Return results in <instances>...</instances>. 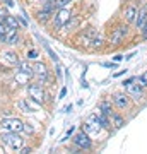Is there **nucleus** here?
Segmentation results:
<instances>
[{
  "label": "nucleus",
  "instance_id": "1",
  "mask_svg": "<svg viewBox=\"0 0 147 154\" xmlns=\"http://www.w3.org/2000/svg\"><path fill=\"white\" fill-rule=\"evenodd\" d=\"M2 142L7 144L12 149H21L24 140L19 135V132H5V134H2Z\"/></svg>",
  "mask_w": 147,
  "mask_h": 154
},
{
  "label": "nucleus",
  "instance_id": "2",
  "mask_svg": "<svg viewBox=\"0 0 147 154\" xmlns=\"http://www.w3.org/2000/svg\"><path fill=\"white\" fill-rule=\"evenodd\" d=\"M70 17H72V12L67 11L65 7L63 9H57V12L53 16V26L55 28H63V26H67V22L70 21Z\"/></svg>",
  "mask_w": 147,
  "mask_h": 154
},
{
  "label": "nucleus",
  "instance_id": "3",
  "mask_svg": "<svg viewBox=\"0 0 147 154\" xmlns=\"http://www.w3.org/2000/svg\"><path fill=\"white\" fill-rule=\"evenodd\" d=\"M0 125L5 132H22L24 130V123L17 118H5L0 122Z\"/></svg>",
  "mask_w": 147,
  "mask_h": 154
},
{
  "label": "nucleus",
  "instance_id": "4",
  "mask_svg": "<svg viewBox=\"0 0 147 154\" xmlns=\"http://www.w3.org/2000/svg\"><path fill=\"white\" fill-rule=\"evenodd\" d=\"M27 93H29V98L33 99L34 103H38V105H41L44 101V91L39 84H29L27 86Z\"/></svg>",
  "mask_w": 147,
  "mask_h": 154
},
{
  "label": "nucleus",
  "instance_id": "5",
  "mask_svg": "<svg viewBox=\"0 0 147 154\" xmlns=\"http://www.w3.org/2000/svg\"><path fill=\"white\" fill-rule=\"evenodd\" d=\"M74 144H75L77 147H81V149H91V146H93V142H91V139H89V134L87 132H79L74 135Z\"/></svg>",
  "mask_w": 147,
  "mask_h": 154
},
{
  "label": "nucleus",
  "instance_id": "6",
  "mask_svg": "<svg viewBox=\"0 0 147 154\" xmlns=\"http://www.w3.org/2000/svg\"><path fill=\"white\" fill-rule=\"evenodd\" d=\"M127 31H128V28L127 26H118L116 29H113V33H111V36H109V43L111 45H118L123 41V38L127 36Z\"/></svg>",
  "mask_w": 147,
  "mask_h": 154
},
{
  "label": "nucleus",
  "instance_id": "7",
  "mask_svg": "<svg viewBox=\"0 0 147 154\" xmlns=\"http://www.w3.org/2000/svg\"><path fill=\"white\" fill-rule=\"evenodd\" d=\"M113 101L120 110H125V108H128V105H130V96H128V94H123V93H118V94H115Z\"/></svg>",
  "mask_w": 147,
  "mask_h": 154
},
{
  "label": "nucleus",
  "instance_id": "8",
  "mask_svg": "<svg viewBox=\"0 0 147 154\" xmlns=\"http://www.w3.org/2000/svg\"><path fill=\"white\" fill-rule=\"evenodd\" d=\"M147 24V7H142L140 11L137 12V17H135V26L139 31H142V29L145 28Z\"/></svg>",
  "mask_w": 147,
  "mask_h": 154
},
{
  "label": "nucleus",
  "instance_id": "9",
  "mask_svg": "<svg viewBox=\"0 0 147 154\" xmlns=\"http://www.w3.org/2000/svg\"><path fill=\"white\" fill-rule=\"evenodd\" d=\"M125 89H127V93H128V96H132V98H135V99L142 98V86H139V84L130 82L128 86H125Z\"/></svg>",
  "mask_w": 147,
  "mask_h": 154
},
{
  "label": "nucleus",
  "instance_id": "10",
  "mask_svg": "<svg viewBox=\"0 0 147 154\" xmlns=\"http://www.w3.org/2000/svg\"><path fill=\"white\" fill-rule=\"evenodd\" d=\"M19 108H21L22 111H26V113H33V111L38 110V103L34 105V103L27 101V99H21V101H19Z\"/></svg>",
  "mask_w": 147,
  "mask_h": 154
},
{
  "label": "nucleus",
  "instance_id": "11",
  "mask_svg": "<svg viewBox=\"0 0 147 154\" xmlns=\"http://www.w3.org/2000/svg\"><path fill=\"white\" fill-rule=\"evenodd\" d=\"M33 70H34V75H38V79L39 81H44L46 79V65L44 63H34V67H33Z\"/></svg>",
  "mask_w": 147,
  "mask_h": 154
},
{
  "label": "nucleus",
  "instance_id": "12",
  "mask_svg": "<svg viewBox=\"0 0 147 154\" xmlns=\"http://www.w3.org/2000/svg\"><path fill=\"white\" fill-rule=\"evenodd\" d=\"M17 41H19V36H17V29L9 28V31H7V34H5V39H4V43H7V45H16Z\"/></svg>",
  "mask_w": 147,
  "mask_h": 154
},
{
  "label": "nucleus",
  "instance_id": "13",
  "mask_svg": "<svg viewBox=\"0 0 147 154\" xmlns=\"http://www.w3.org/2000/svg\"><path fill=\"white\" fill-rule=\"evenodd\" d=\"M137 7L130 5V7H127L125 12H123V16H125V21L127 22H135V17H137Z\"/></svg>",
  "mask_w": 147,
  "mask_h": 154
},
{
  "label": "nucleus",
  "instance_id": "14",
  "mask_svg": "<svg viewBox=\"0 0 147 154\" xmlns=\"http://www.w3.org/2000/svg\"><path fill=\"white\" fill-rule=\"evenodd\" d=\"M31 77H33L31 74H26V72H22V70H17V74H16V81H17L19 84H27Z\"/></svg>",
  "mask_w": 147,
  "mask_h": 154
},
{
  "label": "nucleus",
  "instance_id": "15",
  "mask_svg": "<svg viewBox=\"0 0 147 154\" xmlns=\"http://www.w3.org/2000/svg\"><path fill=\"white\" fill-rule=\"evenodd\" d=\"M99 111L103 113V115H106V116H111V103L109 101H101L99 103Z\"/></svg>",
  "mask_w": 147,
  "mask_h": 154
},
{
  "label": "nucleus",
  "instance_id": "16",
  "mask_svg": "<svg viewBox=\"0 0 147 154\" xmlns=\"http://www.w3.org/2000/svg\"><path fill=\"white\" fill-rule=\"evenodd\" d=\"M109 120H111V125H115V128H120V127L125 125V122H123V118H121L120 115H116V113H111V116H109Z\"/></svg>",
  "mask_w": 147,
  "mask_h": 154
},
{
  "label": "nucleus",
  "instance_id": "17",
  "mask_svg": "<svg viewBox=\"0 0 147 154\" xmlns=\"http://www.w3.org/2000/svg\"><path fill=\"white\" fill-rule=\"evenodd\" d=\"M4 58H5L9 63H14V65L19 63V58H17V55L14 53V51H4Z\"/></svg>",
  "mask_w": 147,
  "mask_h": 154
},
{
  "label": "nucleus",
  "instance_id": "18",
  "mask_svg": "<svg viewBox=\"0 0 147 154\" xmlns=\"http://www.w3.org/2000/svg\"><path fill=\"white\" fill-rule=\"evenodd\" d=\"M4 22H5L9 28H12V29H17V28H19V21H17V19H16L14 16H7Z\"/></svg>",
  "mask_w": 147,
  "mask_h": 154
},
{
  "label": "nucleus",
  "instance_id": "19",
  "mask_svg": "<svg viewBox=\"0 0 147 154\" xmlns=\"http://www.w3.org/2000/svg\"><path fill=\"white\" fill-rule=\"evenodd\" d=\"M137 82H139V86H142V88H147V70L137 77Z\"/></svg>",
  "mask_w": 147,
  "mask_h": 154
},
{
  "label": "nucleus",
  "instance_id": "20",
  "mask_svg": "<svg viewBox=\"0 0 147 154\" xmlns=\"http://www.w3.org/2000/svg\"><path fill=\"white\" fill-rule=\"evenodd\" d=\"M7 31H9V26H7L5 22H0V41H4V39H5Z\"/></svg>",
  "mask_w": 147,
  "mask_h": 154
},
{
  "label": "nucleus",
  "instance_id": "21",
  "mask_svg": "<svg viewBox=\"0 0 147 154\" xmlns=\"http://www.w3.org/2000/svg\"><path fill=\"white\" fill-rule=\"evenodd\" d=\"M101 43H103V38L93 39V48H99V46H101Z\"/></svg>",
  "mask_w": 147,
  "mask_h": 154
},
{
  "label": "nucleus",
  "instance_id": "22",
  "mask_svg": "<svg viewBox=\"0 0 147 154\" xmlns=\"http://www.w3.org/2000/svg\"><path fill=\"white\" fill-rule=\"evenodd\" d=\"M9 16V14H7V11L5 9H0V22H4L5 21V17Z\"/></svg>",
  "mask_w": 147,
  "mask_h": 154
},
{
  "label": "nucleus",
  "instance_id": "23",
  "mask_svg": "<svg viewBox=\"0 0 147 154\" xmlns=\"http://www.w3.org/2000/svg\"><path fill=\"white\" fill-rule=\"evenodd\" d=\"M36 57H38V51H36V50L27 51V58H31V60H33V58H36Z\"/></svg>",
  "mask_w": 147,
  "mask_h": 154
},
{
  "label": "nucleus",
  "instance_id": "24",
  "mask_svg": "<svg viewBox=\"0 0 147 154\" xmlns=\"http://www.w3.org/2000/svg\"><path fill=\"white\" fill-rule=\"evenodd\" d=\"M72 134H74V127H70V130H67V134H65V137H63V139H62V140H67V139H69V137H70V135H72Z\"/></svg>",
  "mask_w": 147,
  "mask_h": 154
},
{
  "label": "nucleus",
  "instance_id": "25",
  "mask_svg": "<svg viewBox=\"0 0 147 154\" xmlns=\"http://www.w3.org/2000/svg\"><path fill=\"white\" fill-rule=\"evenodd\" d=\"M142 34H144V38H145V39H147V24H145V28L142 29Z\"/></svg>",
  "mask_w": 147,
  "mask_h": 154
},
{
  "label": "nucleus",
  "instance_id": "26",
  "mask_svg": "<svg viewBox=\"0 0 147 154\" xmlns=\"http://www.w3.org/2000/svg\"><path fill=\"white\" fill-rule=\"evenodd\" d=\"M65 94H67V89L63 88V89H62V91H60V98H63V96H65Z\"/></svg>",
  "mask_w": 147,
  "mask_h": 154
},
{
  "label": "nucleus",
  "instance_id": "27",
  "mask_svg": "<svg viewBox=\"0 0 147 154\" xmlns=\"http://www.w3.org/2000/svg\"><path fill=\"white\" fill-rule=\"evenodd\" d=\"M57 0H44V4H55Z\"/></svg>",
  "mask_w": 147,
  "mask_h": 154
},
{
  "label": "nucleus",
  "instance_id": "28",
  "mask_svg": "<svg viewBox=\"0 0 147 154\" xmlns=\"http://www.w3.org/2000/svg\"><path fill=\"white\" fill-rule=\"evenodd\" d=\"M67 2H72V0H67Z\"/></svg>",
  "mask_w": 147,
  "mask_h": 154
}]
</instances>
